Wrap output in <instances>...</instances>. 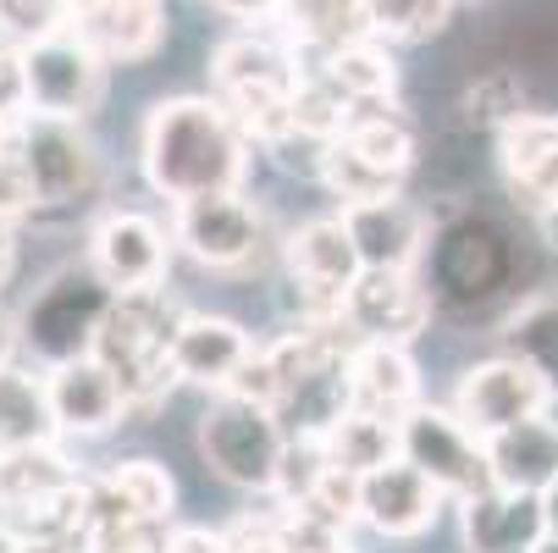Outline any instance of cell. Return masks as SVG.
Wrapping results in <instances>:
<instances>
[{
	"mask_svg": "<svg viewBox=\"0 0 558 553\" xmlns=\"http://www.w3.org/2000/svg\"><path fill=\"white\" fill-rule=\"evenodd\" d=\"M138 167L172 205L205 194H238L250 172V139L216 95L155 100L138 139Z\"/></svg>",
	"mask_w": 558,
	"mask_h": 553,
	"instance_id": "cell-1",
	"label": "cell"
},
{
	"mask_svg": "<svg viewBox=\"0 0 558 553\" xmlns=\"http://www.w3.org/2000/svg\"><path fill=\"white\" fill-rule=\"evenodd\" d=\"M299 56L288 39L266 34H232L210 50V84L216 100L232 111L250 144H288L293 139V89H299Z\"/></svg>",
	"mask_w": 558,
	"mask_h": 553,
	"instance_id": "cell-2",
	"label": "cell"
},
{
	"mask_svg": "<svg viewBox=\"0 0 558 553\" xmlns=\"http://www.w3.org/2000/svg\"><path fill=\"white\" fill-rule=\"evenodd\" d=\"M172 333H178V310H167L161 288L111 299L100 338H95V360H106L117 371V382L128 393V416H149L167 399V387L178 382Z\"/></svg>",
	"mask_w": 558,
	"mask_h": 553,
	"instance_id": "cell-3",
	"label": "cell"
},
{
	"mask_svg": "<svg viewBox=\"0 0 558 553\" xmlns=\"http://www.w3.org/2000/svg\"><path fill=\"white\" fill-rule=\"evenodd\" d=\"M199 454L221 482L244 488V493H277V470H282V454H288V426L277 421V410H266L255 399L216 393V405L199 421Z\"/></svg>",
	"mask_w": 558,
	"mask_h": 553,
	"instance_id": "cell-4",
	"label": "cell"
},
{
	"mask_svg": "<svg viewBox=\"0 0 558 553\" xmlns=\"http://www.w3.org/2000/svg\"><path fill=\"white\" fill-rule=\"evenodd\" d=\"M111 288L95 266L84 272H56L34 304L23 310V344L45 360V365H61V360H77V354H95V338H100V322H106V310H111Z\"/></svg>",
	"mask_w": 558,
	"mask_h": 553,
	"instance_id": "cell-5",
	"label": "cell"
},
{
	"mask_svg": "<svg viewBox=\"0 0 558 553\" xmlns=\"http://www.w3.org/2000/svg\"><path fill=\"white\" fill-rule=\"evenodd\" d=\"M398 443H404V459L421 470V477H432L442 488V498L453 504H470V498H482L493 493V459H487V437H475L453 405H415L404 421H398Z\"/></svg>",
	"mask_w": 558,
	"mask_h": 553,
	"instance_id": "cell-6",
	"label": "cell"
},
{
	"mask_svg": "<svg viewBox=\"0 0 558 553\" xmlns=\"http://www.w3.org/2000/svg\"><path fill=\"white\" fill-rule=\"evenodd\" d=\"M106 67L111 61L77 28H61V34L28 45L23 50L28 117H39V122H84L106 95Z\"/></svg>",
	"mask_w": 558,
	"mask_h": 553,
	"instance_id": "cell-7",
	"label": "cell"
},
{
	"mask_svg": "<svg viewBox=\"0 0 558 553\" xmlns=\"http://www.w3.org/2000/svg\"><path fill=\"white\" fill-rule=\"evenodd\" d=\"M23 161L39 194V211H77L106 189V155L84 133V122H23Z\"/></svg>",
	"mask_w": 558,
	"mask_h": 553,
	"instance_id": "cell-8",
	"label": "cell"
},
{
	"mask_svg": "<svg viewBox=\"0 0 558 553\" xmlns=\"http://www.w3.org/2000/svg\"><path fill=\"white\" fill-rule=\"evenodd\" d=\"M432 299H448L459 310L493 299L509 282V239L487 216H453L432 232Z\"/></svg>",
	"mask_w": 558,
	"mask_h": 553,
	"instance_id": "cell-9",
	"label": "cell"
},
{
	"mask_svg": "<svg viewBox=\"0 0 558 553\" xmlns=\"http://www.w3.org/2000/svg\"><path fill=\"white\" fill-rule=\"evenodd\" d=\"M553 393H558V387H553L531 360H520V354H493V360L470 365V371L459 376L453 416H459L475 437H498V432H509V426H520V421L547 416Z\"/></svg>",
	"mask_w": 558,
	"mask_h": 553,
	"instance_id": "cell-10",
	"label": "cell"
},
{
	"mask_svg": "<svg viewBox=\"0 0 558 553\" xmlns=\"http://www.w3.org/2000/svg\"><path fill=\"white\" fill-rule=\"evenodd\" d=\"M172 244L210 272H238V266L260 261L266 221L244 194H205L172 211Z\"/></svg>",
	"mask_w": 558,
	"mask_h": 553,
	"instance_id": "cell-11",
	"label": "cell"
},
{
	"mask_svg": "<svg viewBox=\"0 0 558 553\" xmlns=\"http://www.w3.org/2000/svg\"><path fill=\"white\" fill-rule=\"evenodd\" d=\"M432 288L415 272H360V282L343 293V327L360 344H404L426 333L432 322Z\"/></svg>",
	"mask_w": 558,
	"mask_h": 553,
	"instance_id": "cell-12",
	"label": "cell"
},
{
	"mask_svg": "<svg viewBox=\"0 0 558 553\" xmlns=\"http://www.w3.org/2000/svg\"><path fill=\"white\" fill-rule=\"evenodd\" d=\"M172 261L167 227L144 211H106L89 232V266L106 277L111 293H149L161 288Z\"/></svg>",
	"mask_w": 558,
	"mask_h": 553,
	"instance_id": "cell-13",
	"label": "cell"
},
{
	"mask_svg": "<svg viewBox=\"0 0 558 553\" xmlns=\"http://www.w3.org/2000/svg\"><path fill=\"white\" fill-rule=\"evenodd\" d=\"M354 232V244H360V261L365 272H415L421 255L432 250V211L404 200V194H392V200H376V205H354V211H338Z\"/></svg>",
	"mask_w": 558,
	"mask_h": 553,
	"instance_id": "cell-14",
	"label": "cell"
},
{
	"mask_svg": "<svg viewBox=\"0 0 558 553\" xmlns=\"http://www.w3.org/2000/svg\"><path fill=\"white\" fill-rule=\"evenodd\" d=\"M45 387H50V410H56L61 432L100 437V432L128 421V393H122L117 371L106 360H95V354H77V360L50 365Z\"/></svg>",
	"mask_w": 558,
	"mask_h": 553,
	"instance_id": "cell-15",
	"label": "cell"
},
{
	"mask_svg": "<svg viewBox=\"0 0 558 553\" xmlns=\"http://www.w3.org/2000/svg\"><path fill=\"white\" fill-rule=\"evenodd\" d=\"M255 360V344L250 333L227 322V315H178V333H172V371L178 382H194V387H210V393H227L232 376Z\"/></svg>",
	"mask_w": 558,
	"mask_h": 553,
	"instance_id": "cell-16",
	"label": "cell"
},
{
	"mask_svg": "<svg viewBox=\"0 0 558 553\" xmlns=\"http://www.w3.org/2000/svg\"><path fill=\"white\" fill-rule=\"evenodd\" d=\"M442 488L421 477L410 459H392L360 482V520L381 537H421L442 515Z\"/></svg>",
	"mask_w": 558,
	"mask_h": 553,
	"instance_id": "cell-17",
	"label": "cell"
},
{
	"mask_svg": "<svg viewBox=\"0 0 558 553\" xmlns=\"http://www.w3.org/2000/svg\"><path fill=\"white\" fill-rule=\"evenodd\" d=\"M72 28L106 61H144L167 39V0H72Z\"/></svg>",
	"mask_w": 558,
	"mask_h": 553,
	"instance_id": "cell-18",
	"label": "cell"
},
{
	"mask_svg": "<svg viewBox=\"0 0 558 553\" xmlns=\"http://www.w3.org/2000/svg\"><path fill=\"white\" fill-rule=\"evenodd\" d=\"M349 405L381 421H404L421 405V371L404 344H354L349 354Z\"/></svg>",
	"mask_w": 558,
	"mask_h": 553,
	"instance_id": "cell-19",
	"label": "cell"
},
{
	"mask_svg": "<svg viewBox=\"0 0 558 553\" xmlns=\"http://www.w3.org/2000/svg\"><path fill=\"white\" fill-rule=\"evenodd\" d=\"M498 167L531 211L558 205V117L525 111L520 122H509L498 133Z\"/></svg>",
	"mask_w": 558,
	"mask_h": 553,
	"instance_id": "cell-20",
	"label": "cell"
},
{
	"mask_svg": "<svg viewBox=\"0 0 558 553\" xmlns=\"http://www.w3.org/2000/svg\"><path fill=\"white\" fill-rule=\"evenodd\" d=\"M277 28L293 45V56H304V67L327 61V56L360 45V39H376L365 0H282Z\"/></svg>",
	"mask_w": 558,
	"mask_h": 553,
	"instance_id": "cell-21",
	"label": "cell"
},
{
	"mask_svg": "<svg viewBox=\"0 0 558 553\" xmlns=\"http://www.w3.org/2000/svg\"><path fill=\"white\" fill-rule=\"evenodd\" d=\"M459 509H464V548L470 553H531L536 537L547 531L536 493H504V488H493V493L470 498Z\"/></svg>",
	"mask_w": 558,
	"mask_h": 553,
	"instance_id": "cell-22",
	"label": "cell"
},
{
	"mask_svg": "<svg viewBox=\"0 0 558 553\" xmlns=\"http://www.w3.org/2000/svg\"><path fill=\"white\" fill-rule=\"evenodd\" d=\"M487 459L504 493H542L547 482H558V421L536 416L487 437Z\"/></svg>",
	"mask_w": 558,
	"mask_h": 553,
	"instance_id": "cell-23",
	"label": "cell"
},
{
	"mask_svg": "<svg viewBox=\"0 0 558 553\" xmlns=\"http://www.w3.org/2000/svg\"><path fill=\"white\" fill-rule=\"evenodd\" d=\"M61 437L56 410H50V387L45 376L23 371V365H0V459L28 454V448H50Z\"/></svg>",
	"mask_w": 558,
	"mask_h": 553,
	"instance_id": "cell-24",
	"label": "cell"
},
{
	"mask_svg": "<svg viewBox=\"0 0 558 553\" xmlns=\"http://www.w3.org/2000/svg\"><path fill=\"white\" fill-rule=\"evenodd\" d=\"M322 448L338 470H349V477H371V470L404 459V443H398V421H381V416H365V410H343L327 432H322Z\"/></svg>",
	"mask_w": 558,
	"mask_h": 553,
	"instance_id": "cell-25",
	"label": "cell"
},
{
	"mask_svg": "<svg viewBox=\"0 0 558 553\" xmlns=\"http://www.w3.org/2000/svg\"><path fill=\"white\" fill-rule=\"evenodd\" d=\"M343 139L365 155V161H376L392 178H410V167L421 161V133H415V122L398 111L392 100L387 106H360Z\"/></svg>",
	"mask_w": 558,
	"mask_h": 553,
	"instance_id": "cell-26",
	"label": "cell"
},
{
	"mask_svg": "<svg viewBox=\"0 0 558 553\" xmlns=\"http://www.w3.org/2000/svg\"><path fill=\"white\" fill-rule=\"evenodd\" d=\"M167 520H144L111 498L106 482H95L89 498V526H84V553H167Z\"/></svg>",
	"mask_w": 558,
	"mask_h": 553,
	"instance_id": "cell-27",
	"label": "cell"
},
{
	"mask_svg": "<svg viewBox=\"0 0 558 553\" xmlns=\"http://www.w3.org/2000/svg\"><path fill=\"white\" fill-rule=\"evenodd\" d=\"M315 178H322V189L338 200V211L392 200V194H398V183H404V178L381 172L376 161H365V155H360L349 139H338V144H322V149H315Z\"/></svg>",
	"mask_w": 558,
	"mask_h": 553,
	"instance_id": "cell-28",
	"label": "cell"
},
{
	"mask_svg": "<svg viewBox=\"0 0 558 553\" xmlns=\"http://www.w3.org/2000/svg\"><path fill=\"white\" fill-rule=\"evenodd\" d=\"M310 67H322L354 106H387L398 95V61L381 39H360V45H349L327 61H310Z\"/></svg>",
	"mask_w": 558,
	"mask_h": 553,
	"instance_id": "cell-29",
	"label": "cell"
},
{
	"mask_svg": "<svg viewBox=\"0 0 558 553\" xmlns=\"http://www.w3.org/2000/svg\"><path fill=\"white\" fill-rule=\"evenodd\" d=\"M531 106H525V77L520 67H487V72H475L464 95H459V117L470 133H504L509 122H520Z\"/></svg>",
	"mask_w": 558,
	"mask_h": 553,
	"instance_id": "cell-30",
	"label": "cell"
},
{
	"mask_svg": "<svg viewBox=\"0 0 558 553\" xmlns=\"http://www.w3.org/2000/svg\"><path fill=\"white\" fill-rule=\"evenodd\" d=\"M111 498L144 520H172V504H178V482L161 459H122L111 477H106Z\"/></svg>",
	"mask_w": 558,
	"mask_h": 553,
	"instance_id": "cell-31",
	"label": "cell"
},
{
	"mask_svg": "<svg viewBox=\"0 0 558 553\" xmlns=\"http://www.w3.org/2000/svg\"><path fill=\"white\" fill-rule=\"evenodd\" d=\"M365 7H371V34L381 45L437 39L453 17V0H365Z\"/></svg>",
	"mask_w": 558,
	"mask_h": 553,
	"instance_id": "cell-32",
	"label": "cell"
},
{
	"mask_svg": "<svg viewBox=\"0 0 558 553\" xmlns=\"http://www.w3.org/2000/svg\"><path fill=\"white\" fill-rule=\"evenodd\" d=\"M509 354H520V360H531L553 387H558V299H536V304H525L520 310V322H514V333H509Z\"/></svg>",
	"mask_w": 558,
	"mask_h": 553,
	"instance_id": "cell-33",
	"label": "cell"
},
{
	"mask_svg": "<svg viewBox=\"0 0 558 553\" xmlns=\"http://www.w3.org/2000/svg\"><path fill=\"white\" fill-rule=\"evenodd\" d=\"M61 28H72V0H0V39L17 50H28Z\"/></svg>",
	"mask_w": 558,
	"mask_h": 553,
	"instance_id": "cell-34",
	"label": "cell"
},
{
	"mask_svg": "<svg viewBox=\"0 0 558 553\" xmlns=\"http://www.w3.org/2000/svg\"><path fill=\"white\" fill-rule=\"evenodd\" d=\"M227 553H288V515H244L227 526Z\"/></svg>",
	"mask_w": 558,
	"mask_h": 553,
	"instance_id": "cell-35",
	"label": "cell"
},
{
	"mask_svg": "<svg viewBox=\"0 0 558 553\" xmlns=\"http://www.w3.org/2000/svg\"><path fill=\"white\" fill-rule=\"evenodd\" d=\"M39 211V194H34V178H28V161H23V149L12 155H0V216H28Z\"/></svg>",
	"mask_w": 558,
	"mask_h": 553,
	"instance_id": "cell-36",
	"label": "cell"
},
{
	"mask_svg": "<svg viewBox=\"0 0 558 553\" xmlns=\"http://www.w3.org/2000/svg\"><path fill=\"white\" fill-rule=\"evenodd\" d=\"M0 117L7 122H28V72H23V50L0 39Z\"/></svg>",
	"mask_w": 558,
	"mask_h": 553,
	"instance_id": "cell-37",
	"label": "cell"
},
{
	"mask_svg": "<svg viewBox=\"0 0 558 553\" xmlns=\"http://www.w3.org/2000/svg\"><path fill=\"white\" fill-rule=\"evenodd\" d=\"M167 553H227V531H205V526H178L167 537Z\"/></svg>",
	"mask_w": 558,
	"mask_h": 553,
	"instance_id": "cell-38",
	"label": "cell"
},
{
	"mask_svg": "<svg viewBox=\"0 0 558 553\" xmlns=\"http://www.w3.org/2000/svg\"><path fill=\"white\" fill-rule=\"evenodd\" d=\"M210 7L232 23H277L282 12V0H210Z\"/></svg>",
	"mask_w": 558,
	"mask_h": 553,
	"instance_id": "cell-39",
	"label": "cell"
},
{
	"mask_svg": "<svg viewBox=\"0 0 558 553\" xmlns=\"http://www.w3.org/2000/svg\"><path fill=\"white\" fill-rule=\"evenodd\" d=\"M12 261H17V221L0 216V282L12 277Z\"/></svg>",
	"mask_w": 558,
	"mask_h": 553,
	"instance_id": "cell-40",
	"label": "cell"
},
{
	"mask_svg": "<svg viewBox=\"0 0 558 553\" xmlns=\"http://www.w3.org/2000/svg\"><path fill=\"white\" fill-rule=\"evenodd\" d=\"M536 504H542V526L558 537V482H547V488L536 493Z\"/></svg>",
	"mask_w": 558,
	"mask_h": 553,
	"instance_id": "cell-41",
	"label": "cell"
},
{
	"mask_svg": "<svg viewBox=\"0 0 558 553\" xmlns=\"http://www.w3.org/2000/svg\"><path fill=\"white\" fill-rule=\"evenodd\" d=\"M17 338H23V333H17V322H12L7 310H0V365H12V349H17Z\"/></svg>",
	"mask_w": 558,
	"mask_h": 553,
	"instance_id": "cell-42",
	"label": "cell"
},
{
	"mask_svg": "<svg viewBox=\"0 0 558 553\" xmlns=\"http://www.w3.org/2000/svg\"><path fill=\"white\" fill-rule=\"evenodd\" d=\"M536 227H542V244L558 250V205H542V211H536Z\"/></svg>",
	"mask_w": 558,
	"mask_h": 553,
	"instance_id": "cell-43",
	"label": "cell"
},
{
	"mask_svg": "<svg viewBox=\"0 0 558 553\" xmlns=\"http://www.w3.org/2000/svg\"><path fill=\"white\" fill-rule=\"evenodd\" d=\"M17 139H23V122H7V117H0V155H12Z\"/></svg>",
	"mask_w": 558,
	"mask_h": 553,
	"instance_id": "cell-44",
	"label": "cell"
},
{
	"mask_svg": "<svg viewBox=\"0 0 558 553\" xmlns=\"http://www.w3.org/2000/svg\"><path fill=\"white\" fill-rule=\"evenodd\" d=\"M531 553H558V537H553V531H542V537H536V548H531Z\"/></svg>",
	"mask_w": 558,
	"mask_h": 553,
	"instance_id": "cell-45",
	"label": "cell"
},
{
	"mask_svg": "<svg viewBox=\"0 0 558 553\" xmlns=\"http://www.w3.org/2000/svg\"><path fill=\"white\" fill-rule=\"evenodd\" d=\"M453 7H482V0H453Z\"/></svg>",
	"mask_w": 558,
	"mask_h": 553,
	"instance_id": "cell-46",
	"label": "cell"
},
{
	"mask_svg": "<svg viewBox=\"0 0 558 553\" xmlns=\"http://www.w3.org/2000/svg\"><path fill=\"white\" fill-rule=\"evenodd\" d=\"M322 553H349V548H343V542H338V548H322Z\"/></svg>",
	"mask_w": 558,
	"mask_h": 553,
	"instance_id": "cell-47",
	"label": "cell"
}]
</instances>
